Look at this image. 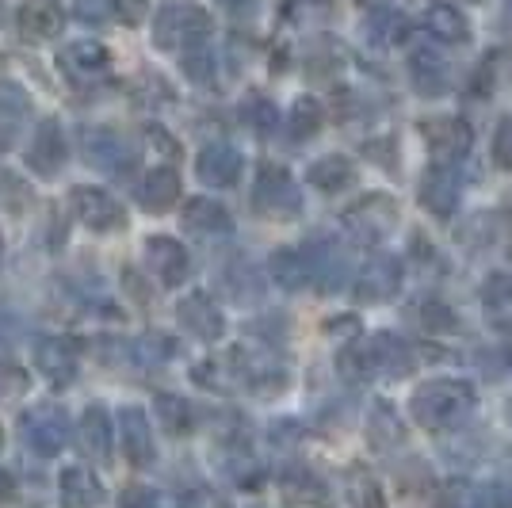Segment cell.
<instances>
[{
  "instance_id": "1",
  "label": "cell",
  "mask_w": 512,
  "mask_h": 508,
  "mask_svg": "<svg viewBox=\"0 0 512 508\" xmlns=\"http://www.w3.org/2000/svg\"><path fill=\"white\" fill-rule=\"evenodd\" d=\"M478 405V394L474 386L463 379H428L425 386L413 390L409 398V417L428 428V432H444V428H455L463 424L474 413Z\"/></svg>"
},
{
  "instance_id": "2",
  "label": "cell",
  "mask_w": 512,
  "mask_h": 508,
  "mask_svg": "<svg viewBox=\"0 0 512 508\" xmlns=\"http://www.w3.org/2000/svg\"><path fill=\"white\" fill-rule=\"evenodd\" d=\"M211 16L207 8H199L192 0H172L161 4L157 16H153V46L157 50H188L199 46L211 35Z\"/></svg>"
},
{
  "instance_id": "3",
  "label": "cell",
  "mask_w": 512,
  "mask_h": 508,
  "mask_svg": "<svg viewBox=\"0 0 512 508\" xmlns=\"http://www.w3.org/2000/svg\"><path fill=\"white\" fill-rule=\"evenodd\" d=\"M253 207L272 222H291L302 214V191L295 176L279 165H260L253 184Z\"/></svg>"
},
{
  "instance_id": "4",
  "label": "cell",
  "mask_w": 512,
  "mask_h": 508,
  "mask_svg": "<svg viewBox=\"0 0 512 508\" xmlns=\"http://www.w3.org/2000/svg\"><path fill=\"white\" fill-rule=\"evenodd\" d=\"M341 226H344V233H352V241L375 245V241L390 237L394 226H398V203H394L390 195H383V191L363 195L360 203H352V207L341 214Z\"/></svg>"
},
{
  "instance_id": "5",
  "label": "cell",
  "mask_w": 512,
  "mask_h": 508,
  "mask_svg": "<svg viewBox=\"0 0 512 508\" xmlns=\"http://www.w3.org/2000/svg\"><path fill=\"white\" fill-rule=\"evenodd\" d=\"M20 440L27 451H35V455H58L65 451V440H69V417H65V409L58 405H31L27 413L20 417Z\"/></svg>"
},
{
  "instance_id": "6",
  "label": "cell",
  "mask_w": 512,
  "mask_h": 508,
  "mask_svg": "<svg viewBox=\"0 0 512 508\" xmlns=\"http://www.w3.org/2000/svg\"><path fill=\"white\" fill-rule=\"evenodd\" d=\"M69 203H73V214L81 218V226H88L92 233H115L127 226V211L123 203L104 188H92V184H81V188L69 191Z\"/></svg>"
},
{
  "instance_id": "7",
  "label": "cell",
  "mask_w": 512,
  "mask_h": 508,
  "mask_svg": "<svg viewBox=\"0 0 512 508\" xmlns=\"http://www.w3.org/2000/svg\"><path fill=\"white\" fill-rule=\"evenodd\" d=\"M306 260H310L314 291H321V295H337V291L348 287V276H352L348 253H344L333 237H314V241L306 245Z\"/></svg>"
},
{
  "instance_id": "8",
  "label": "cell",
  "mask_w": 512,
  "mask_h": 508,
  "mask_svg": "<svg viewBox=\"0 0 512 508\" xmlns=\"http://www.w3.org/2000/svg\"><path fill=\"white\" fill-rule=\"evenodd\" d=\"M58 69L73 85H96L111 73V54H107V46L92 43V39H77L58 50Z\"/></svg>"
},
{
  "instance_id": "9",
  "label": "cell",
  "mask_w": 512,
  "mask_h": 508,
  "mask_svg": "<svg viewBox=\"0 0 512 508\" xmlns=\"http://www.w3.org/2000/svg\"><path fill=\"white\" fill-rule=\"evenodd\" d=\"M85 157L88 165H96L100 172H111V176H127L130 169H138V149L127 146V138H119L115 130L107 127L85 130Z\"/></svg>"
},
{
  "instance_id": "10",
  "label": "cell",
  "mask_w": 512,
  "mask_h": 508,
  "mask_svg": "<svg viewBox=\"0 0 512 508\" xmlns=\"http://www.w3.org/2000/svg\"><path fill=\"white\" fill-rule=\"evenodd\" d=\"M69 146H65V130L58 119H43L35 134H31V146H27V169L43 180H54L62 172Z\"/></svg>"
},
{
  "instance_id": "11",
  "label": "cell",
  "mask_w": 512,
  "mask_h": 508,
  "mask_svg": "<svg viewBox=\"0 0 512 508\" xmlns=\"http://www.w3.org/2000/svg\"><path fill=\"white\" fill-rule=\"evenodd\" d=\"M459 195H463V176L455 165H444V161H432L425 169V180H421V207L436 218H451L455 207H459Z\"/></svg>"
},
{
  "instance_id": "12",
  "label": "cell",
  "mask_w": 512,
  "mask_h": 508,
  "mask_svg": "<svg viewBox=\"0 0 512 508\" xmlns=\"http://www.w3.org/2000/svg\"><path fill=\"white\" fill-rule=\"evenodd\" d=\"M176 321H180L195 340H203V344H214V340H222V333H226V314H222V306H218L207 291H195V295L180 298Z\"/></svg>"
},
{
  "instance_id": "13",
  "label": "cell",
  "mask_w": 512,
  "mask_h": 508,
  "mask_svg": "<svg viewBox=\"0 0 512 508\" xmlns=\"http://www.w3.org/2000/svg\"><path fill=\"white\" fill-rule=\"evenodd\" d=\"M363 352H367L371 379H375V375H386V379H406L409 371L417 367L409 340H402L398 333H379V337L363 340Z\"/></svg>"
},
{
  "instance_id": "14",
  "label": "cell",
  "mask_w": 512,
  "mask_h": 508,
  "mask_svg": "<svg viewBox=\"0 0 512 508\" xmlns=\"http://www.w3.org/2000/svg\"><path fill=\"white\" fill-rule=\"evenodd\" d=\"M35 367L50 386H69L81 371L77 344L69 337H43L35 344Z\"/></svg>"
},
{
  "instance_id": "15",
  "label": "cell",
  "mask_w": 512,
  "mask_h": 508,
  "mask_svg": "<svg viewBox=\"0 0 512 508\" xmlns=\"http://www.w3.org/2000/svg\"><path fill=\"white\" fill-rule=\"evenodd\" d=\"M119 447H123V459H127L130 466H138V470H146V466L157 459L150 417H146L138 405H127V409L119 413Z\"/></svg>"
},
{
  "instance_id": "16",
  "label": "cell",
  "mask_w": 512,
  "mask_h": 508,
  "mask_svg": "<svg viewBox=\"0 0 512 508\" xmlns=\"http://www.w3.org/2000/svg\"><path fill=\"white\" fill-rule=\"evenodd\" d=\"M402 287V260L398 256H371L356 276V298L360 302H386Z\"/></svg>"
},
{
  "instance_id": "17",
  "label": "cell",
  "mask_w": 512,
  "mask_h": 508,
  "mask_svg": "<svg viewBox=\"0 0 512 508\" xmlns=\"http://www.w3.org/2000/svg\"><path fill=\"white\" fill-rule=\"evenodd\" d=\"M146 264L165 287H180L184 279L192 276V256L172 237H150L146 241Z\"/></svg>"
},
{
  "instance_id": "18",
  "label": "cell",
  "mask_w": 512,
  "mask_h": 508,
  "mask_svg": "<svg viewBox=\"0 0 512 508\" xmlns=\"http://www.w3.org/2000/svg\"><path fill=\"white\" fill-rule=\"evenodd\" d=\"M421 130H425L432 157L444 161V165L463 161L470 153V142H474V134H470V127L463 119H432V123H425Z\"/></svg>"
},
{
  "instance_id": "19",
  "label": "cell",
  "mask_w": 512,
  "mask_h": 508,
  "mask_svg": "<svg viewBox=\"0 0 512 508\" xmlns=\"http://www.w3.org/2000/svg\"><path fill=\"white\" fill-rule=\"evenodd\" d=\"M31 96L27 88L16 85V81H0V149L16 146L20 134L27 130V119H31Z\"/></svg>"
},
{
  "instance_id": "20",
  "label": "cell",
  "mask_w": 512,
  "mask_h": 508,
  "mask_svg": "<svg viewBox=\"0 0 512 508\" xmlns=\"http://www.w3.org/2000/svg\"><path fill=\"white\" fill-rule=\"evenodd\" d=\"M195 172L207 188H234L241 176V153L230 142H211L195 157Z\"/></svg>"
},
{
  "instance_id": "21",
  "label": "cell",
  "mask_w": 512,
  "mask_h": 508,
  "mask_svg": "<svg viewBox=\"0 0 512 508\" xmlns=\"http://www.w3.org/2000/svg\"><path fill=\"white\" fill-rule=\"evenodd\" d=\"M409 77H413V88L428 96V100H436V96H444L451 88V65L448 58L440 54V50H413L409 54Z\"/></svg>"
},
{
  "instance_id": "22",
  "label": "cell",
  "mask_w": 512,
  "mask_h": 508,
  "mask_svg": "<svg viewBox=\"0 0 512 508\" xmlns=\"http://www.w3.org/2000/svg\"><path fill=\"white\" fill-rule=\"evenodd\" d=\"M180 226L195 237H226L234 230V218L222 203H214L207 195H195L184 203V214H180Z\"/></svg>"
},
{
  "instance_id": "23",
  "label": "cell",
  "mask_w": 512,
  "mask_h": 508,
  "mask_svg": "<svg viewBox=\"0 0 512 508\" xmlns=\"http://www.w3.org/2000/svg\"><path fill=\"white\" fill-rule=\"evenodd\" d=\"M58 497L65 508H100L107 501V489L85 466H65L58 474Z\"/></svg>"
},
{
  "instance_id": "24",
  "label": "cell",
  "mask_w": 512,
  "mask_h": 508,
  "mask_svg": "<svg viewBox=\"0 0 512 508\" xmlns=\"http://www.w3.org/2000/svg\"><path fill=\"white\" fill-rule=\"evenodd\" d=\"M77 444L88 459L96 463H111V417L104 405H88L77 421Z\"/></svg>"
},
{
  "instance_id": "25",
  "label": "cell",
  "mask_w": 512,
  "mask_h": 508,
  "mask_svg": "<svg viewBox=\"0 0 512 508\" xmlns=\"http://www.w3.org/2000/svg\"><path fill=\"white\" fill-rule=\"evenodd\" d=\"M62 8L54 0H27L20 8V35L27 43H50L62 35Z\"/></svg>"
},
{
  "instance_id": "26",
  "label": "cell",
  "mask_w": 512,
  "mask_h": 508,
  "mask_svg": "<svg viewBox=\"0 0 512 508\" xmlns=\"http://www.w3.org/2000/svg\"><path fill=\"white\" fill-rule=\"evenodd\" d=\"M180 191H184L180 172L176 169H153L150 176H146L142 191H138V199H142V207H146L150 214H169L172 207L180 203Z\"/></svg>"
},
{
  "instance_id": "27",
  "label": "cell",
  "mask_w": 512,
  "mask_h": 508,
  "mask_svg": "<svg viewBox=\"0 0 512 508\" xmlns=\"http://www.w3.org/2000/svg\"><path fill=\"white\" fill-rule=\"evenodd\" d=\"M425 27L432 39H440V43H448V46L470 43V20L455 4H428Z\"/></svg>"
},
{
  "instance_id": "28",
  "label": "cell",
  "mask_w": 512,
  "mask_h": 508,
  "mask_svg": "<svg viewBox=\"0 0 512 508\" xmlns=\"http://www.w3.org/2000/svg\"><path fill=\"white\" fill-rule=\"evenodd\" d=\"M279 493L291 501V505H325L329 501V489L321 482L314 470H306V466H291V470H283V478H279Z\"/></svg>"
},
{
  "instance_id": "29",
  "label": "cell",
  "mask_w": 512,
  "mask_h": 508,
  "mask_svg": "<svg viewBox=\"0 0 512 508\" xmlns=\"http://www.w3.org/2000/svg\"><path fill=\"white\" fill-rule=\"evenodd\" d=\"M482 314L497 333H512V279L490 276L482 283Z\"/></svg>"
},
{
  "instance_id": "30",
  "label": "cell",
  "mask_w": 512,
  "mask_h": 508,
  "mask_svg": "<svg viewBox=\"0 0 512 508\" xmlns=\"http://www.w3.org/2000/svg\"><path fill=\"white\" fill-rule=\"evenodd\" d=\"M306 180H310L318 191H325V195H341V191H348L352 184H356V169H352V161H348V157L329 153V157H321V161L310 165Z\"/></svg>"
},
{
  "instance_id": "31",
  "label": "cell",
  "mask_w": 512,
  "mask_h": 508,
  "mask_svg": "<svg viewBox=\"0 0 512 508\" xmlns=\"http://www.w3.org/2000/svg\"><path fill=\"white\" fill-rule=\"evenodd\" d=\"M272 276L283 291H306L314 287V276H310V260H306V249H279L272 256Z\"/></svg>"
},
{
  "instance_id": "32",
  "label": "cell",
  "mask_w": 512,
  "mask_h": 508,
  "mask_svg": "<svg viewBox=\"0 0 512 508\" xmlns=\"http://www.w3.org/2000/svg\"><path fill=\"white\" fill-rule=\"evenodd\" d=\"M321 123H325V111H321V104L314 96H299V100L291 104V111H287V134H291L295 142L314 138L321 130Z\"/></svg>"
},
{
  "instance_id": "33",
  "label": "cell",
  "mask_w": 512,
  "mask_h": 508,
  "mask_svg": "<svg viewBox=\"0 0 512 508\" xmlns=\"http://www.w3.org/2000/svg\"><path fill=\"white\" fill-rule=\"evenodd\" d=\"M367 440L379 447V451H390V447H398L406 436H402V424L394 417V409L386 402H375L371 409V421H367Z\"/></svg>"
},
{
  "instance_id": "34",
  "label": "cell",
  "mask_w": 512,
  "mask_h": 508,
  "mask_svg": "<svg viewBox=\"0 0 512 508\" xmlns=\"http://www.w3.org/2000/svg\"><path fill=\"white\" fill-rule=\"evenodd\" d=\"M402 35H406V16L394 12V8H379V12H371L367 23H363V39H371L375 46L398 43Z\"/></svg>"
},
{
  "instance_id": "35",
  "label": "cell",
  "mask_w": 512,
  "mask_h": 508,
  "mask_svg": "<svg viewBox=\"0 0 512 508\" xmlns=\"http://www.w3.org/2000/svg\"><path fill=\"white\" fill-rule=\"evenodd\" d=\"M153 413H157V421H161V428H165L169 436H184V432H192V405L184 402V398L161 394V398L153 402Z\"/></svg>"
},
{
  "instance_id": "36",
  "label": "cell",
  "mask_w": 512,
  "mask_h": 508,
  "mask_svg": "<svg viewBox=\"0 0 512 508\" xmlns=\"http://www.w3.org/2000/svg\"><path fill=\"white\" fill-rule=\"evenodd\" d=\"M344 489H348V505H352V508H383L379 482H375L371 474H363V470H348Z\"/></svg>"
},
{
  "instance_id": "37",
  "label": "cell",
  "mask_w": 512,
  "mask_h": 508,
  "mask_svg": "<svg viewBox=\"0 0 512 508\" xmlns=\"http://www.w3.org/2000/svg\"><path fill=\"white\" fill-rule=\"evenodd\" d=\"M184 73L192 77L195 85H211L214 81V54L203 43L188 46V50H184Z\"/></svg>"
},
{
  "instance_id": "38",
  "label": "cell",
  "mask_w": 512,
  "mask_h": 508,
  "mask_svg": "<svg viewBox=\"0 0 512 508\" xmlns=\"http://www.w3.org/2000/svg\"><path fill=\"white\" fill-rule=\"evenodd\" d=\"M470 508H512V482H490L470 489Z\"/></svg>"
},
{
  "instance_id": "39",
  "label": "cell",
  "mask_w": 512,
  "mask_h": 508,
  "mask_svg": "<svg viewBox=\"0 0 512 508\" xmlns=\"http://www.w3.org/2000/svg\"><path fill=\"white\" fill-rule=\"evenodd\" d=\"M176 508H230V501L211 486H188L176 493Z\"/></svg>"
},
{
  "instance_id": "40",
  "label": "cell",
  "mask_w": 512,
  "mask_h": 508,
  "mask_svg": "<svg viewBox=\"0 0 512 508\" xmlns=\"http://www.w3.org/2000/svg\"><path fill=\"white\" fill-rule=\"evenodd\" d=\"M27 390V371L16 367V363L0 360V402H12Z\"/></svg>"
},
{
  "instance_id": "41",
  "label": "cell",
  "mask_w": 512,
  "mask_h": 508,
  "mask_svg": "<svg viewBox=\"0 0 512 508\" xmlns=\"http://www.w3.org/2000/svg\"><path fill=\"white\" fill-rule=\"evenodd\" d=\"M493 161L505 172H512V115H505L497 123V134H493Z\"/></svg>"
},
{
  "instance_id": "42",
  "label": "cell",
  "mask_w": 512,
  "mask_h": 508,
  "mask_svg": "<svg viewBox=\"0 0 512 508\" xmlns=\"http://www.w3.org/2000/svg\"><path fill=\"white\" fill-rule=\"evenodd\" d=\"M111 8H115V16L127 23V27H138V23H146V16H150V0H111Z\"/></svg>"
},
{
  "instance_id": "43",
  "label": "cell",
  "mask_w": 512,
  "mask_h": 508,
  "mask_svg": "<svg viewBox=\"0 0 512 508\" xmlns=\"http://www.w3.org/2000/svg\"><path fill=\"white\" fill-rule=\"evenodd\" d=\"M249 119H253L256 130H264V134H268V130L276 127V107L268 104V100H260V96H256L253 104H249Z\"/></svg>"
},
{
  "instance_id": "44",
  "label": "cell",
  "mask_w": 512,
  "mask_h": 508,
  "mask_svg": "<svg viewBox=\"0 0 512 508\" xmlns=\"http://www.w3.org/2000/svg\"><path fill=\"white\" fill-rule=\"evenodd\" d=\"M123 508H157L161 501H157V493L153 489H146V486H134V489H127L123 493V501H119Z\"/></svg>"
},
{
  "instance_id": "45",
  "label": "cell",
  "mask_w": 512,
  "mask_h": 508,
  "mask_svg": "<svg viewBox=\"0 0 512 508\" xmlns=\"http://www.w3.org/2000/svg\"><path fill=\"white\" fill-rule=\"evenodd\" d=\"M425 325L428 329H440V333H448V329H455V318H451L448 310L440 306V302H432V306H425Z\"/></svg>"
},
{
  "instance_id": "46",
  "label": "cell",
  "mask_w": 512,
  "mask_h": 508,
  "mask_svg": "<svg viewBox=\"0 0 512 508\" xmlns=\"http://www.w3.org/2000/svg\"><path fill=\"white\" fill-rule=\"evenodd\" d=\"M16 337H20V318L12 310H0V344L8 348V344H16Z\"/></svg>"
},
{
  "instance_id": "47",
  "label": "cell",
  "mask_w": 512,
  "mask_h": 508,
  "mask_svg": "<svg viewBox=\"0 0 512 508\" xmlns=\"http://www.w3.org/2000/svg\"><path fill=\"white\" fill-rule=\"evenodd\" d=\"M214 4H218V8H226L230 16H256L264 0H214Z\"/></svg>"
},
{
  "instance_id": "48",
  "label": "cell",
  "mask_w": 512,
  "mask_h": 508,
  "mask_svg": "<svg viewBox=\"0 0 512 508\" xmlns=\"http://www.w3.org/2000/svg\"><path fill=\"white\" fill-rule=\"evenodd\" d=\"M12 497H16V478H12L8 470H0V505L12 501Z\"/></svg>"
},
{
  "instance_id": "49",
  "label": "cell",
  "mask_w": 512,
  "mask_h": 508,
  "mask_svg": "<svg viewBox=\"0 0 512 508\" xmlns=\"http://www.w3.org/2000/svg\"><path fill=\"white\" fill-rule=\"evenodd\" d=\"M337 333H356V318H333L329 321V337H337Z\"/></svg>"
},
{
  "instance_id": "50",
  "label": "cell",
  "mask_w": 512,
  "mask_h": 508,
  "mask_svg": "<svg viewBox=\"0 0 512 508\" xmlns=\"http://www.w3.org/2000/svg\"><path fill=\"white\" fill-rule=\"evenodd\" d=\"M0 447H4V436H0Z\"/></svg>"
},
{
  "instance_id": "51",
  "label": "cell",
  "mask_w": 512,
  "mask_h": 508,
  "mask_svg": "<svg viewBox=\"0 0 512 508\" xmlns=\"http://www.w3.org/2000/svg\"><path fill=\"white\" fill-rule=\"evenodd\" d=\"M0 256H4V245H0Z\"/></svg>"
}]
</instances>
